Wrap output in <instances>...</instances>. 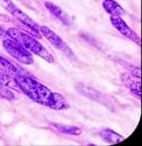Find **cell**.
<instances>
[{"label":"cell","instance_id":"obj_1","mask_svg":"<svg viewBox=\"0 0 142 146\" xmlns=\"http://www.w3.org/2000/svg\"><path fill=\"white\" fill-rule=\"evenodd\" d=\"M15 78L20 86L21 92L25 94L33 102L56 110L68 108V104L62 94L51 92L46 86L36 80L22 74L17 75Z\"/></svg>","mask_w":142,"mask_h":146},{"label":"cell","instance_id":"obj_2","mask_svg":"<svg viewBox=\"0 0 142 146\" xmlns=\"http://www.w3.org/2000/svg\"><path fill=\"white\" fill-rule=\"evenodd\" d=\"M6 35H8L9 38L14 40L15 42L19 43L23 48L29 51L31 54L40 57L44 61L50 64L54 62L52 54L38 40H36L35 37L31 36L27 33H24L23 31H20L16 28H9L6 31Z\"/></svg>","mask_w":142,"mask_h":146},{"label":"cell","instance_id":"obj_3","mask_svg":"<svg viewBox=\"0 0 142 146\" xmlns=\"http://www.w3.org/2000/svg\"><path fill=\"white\" fill-rule=\"evenodd\" d=\"M2 45L6 52L15 60H17L19 63L24 65H32L34 63L32 54L25 48H23L19 43L15 42L12 39H5L2 42Z\"/></svg>","mask_w":142,"mask_h":146},{"label":"cell","instance_id":"obj_4","mask_svg":"<svg viewBox=\"0 0 142 146\" xmlns=\"http://www.w3.org/2000/svg\"><path fill=\"white\" fill-rule=\"evenodd\" d=\"M0 4L3 6V8L6 11H8L12 16H14L20 23L24 24V25L30 26V27L34 28V29L40 30V27L37 25L36 22L33 21V19H31L21 9H19L11 0H0Z\"/></svg>","mask_w":142,"mask_h":146},{"label":"cell","instance_id":"obj_5","mask_svg":"<svg viewBox=\"0 0 142 146\" xmlns=\"http://www.w3.org/2000/svg\"><path fill=\"white\" fill-rule=\"evenodd\" d=\"M110 22L112 26L115 28L121 35L126 37L127 39L133 41L136 44L140 45V38L128 25L126 22L120 17V16H110Z\"/></svg>","mask_w":142,"mask_h":146},{"label":"cell","instance_id":"obj_6","mask_svg":"<svg viewBox=\"0 0 142 146\" xmlns=\"http://www.w3.org/2000/svg\"><path fill=\"white\" fill-rule=\"evenodd\" d=\"M40 33L42 36H44L49 42L51 43L54 48H56L57 50H60L62 52H70L67 44L62 40L60 36L56 34L54 31H52L51 29H49L46 26H41L40 27Z\"/></svg>","mask_w":142,"mask_h":146},{"label":"cell","instance_id":"obj_7","mask_svg":"<svg viewBox=\"0 0 142 146\" xmlns=\"http://www.w3.org/2000/svg\"><path fill=\"white\" fill-rule=\"evenodd\" d=\"M121 81L124 84V86L131 92V94H134L136 98H141V84L140 79L132 76L128 72H124L121 75Z\"/></svg>","mask_w":142,"mask_h":146},{"label":"cell","instance_id":"obj_8","mask_svg":"<svg viewBox=\"0 0 142 146\" xmlns=\"http://www.w3.org/2000/svg\"><path fill=\"white\" fill-rule=\"evenodd\" d=\"M44 5H45V7L47 8V10H48L54 17H56L57 19L60 20L64 25H70L69 16L67 15L66 12H65L64 10L61 9L59 6L55 5V4H53L52 2H48V1L45 2Z\"/></svg>","mask_w":142,"mask_h":146},{"label":"cell","instance_id":"obj_9","mask_svg":"<svg viewBox=\"0 0 142 146\" xmlns=\"http://www.w3.org/2000/svg\"><path fill=\"white\" fill-rule=\"evenodd\" d=\"M102 7L110 16H121L125 13L124 8L115 0H103Z\"/></svg>","mask_w":142,"mask_h":146},{"label":"cell","instance_id":"obj_10","mask_svg":"<svg viewBox=\"0 0 142 146\" xmlns=\"http://www.w3.org/2000/svg\"><path fill=\"white\" fill-rule=\"evenodd\" d=\"M99 136L103 141H105L108 144H116L123 140V137L119 133L115 132L114 130L110 128H103L99 131Z\"/></svg>","mask_w":142,"mask_h":146},{"label":"cell","instance_id":"obj_11","mask_svg":"<svg viewBox=\"0 0 142 146\" xmlns=\"http://www.w3.org/2000/svg\"><path fill=\"white\" fill-rule=\"evenodd\" d=\"M76 90L79 94H83L86 98H89L93 100H98L100 102L102 98V94L93 88L88 87V86L84 85V84H77L76 85Z\"/></svg>","mask_w":142,"mask_h":146},{"label":"cell","instance_id":"obj_12","mask_svg":"<svg viewBox=\"0 0 142 146\" xmlns=\"http://www.w3.org/2000/svg\"><path fill=\"white\" fill-rule=\"evenodd\" d=\"M0 85L2 87L12 88V90L21 92V88H20V86L18 84L16 78L13 77V76L8 75V74L2 73V72H0Z\"/></svg>","mask_w":142,"mask_h":146},{"label":"cell","instance_id":"obj_13","mask_svg":"<svg viewBox=\"0 0 142 146\" xmlns=\"http://www.w3.org/2000/svg\"><path fill=\"white\" fill-rule=\"evenodd\" d=\"M0 72L13 76V77H16L17 75L21 74L19 72V69L14 64H12L11 62L3 58L2 56H0Z\"/></svg>","mask_w":142,"mask_h":146},{"label":"cell","instance_id":"obj_14","mask_svg":"<svg viewBox=\"0 0 142 146\" xmlns=\"http://www.w3.org/2000/svg\"><path fill=\"white\" fill-rule=\"evenodd\" d=\"M53 127L61 133L69 135H74V136H78L82 133V130L77 126H73V125H67V124H61V123H52Z\"/></svg>","mask_w":142,"mask_h":146},{"label":"cell","instance_id":"obj_15","mask_svg":"<svg viewBox=\"0 0 142 146\" xmlns=\"http://www.w3.org/2000/svg\"><path fill=\"white\" fill-rule=\"evenodd\" d=\"M0 96L6 98V100H13L14 98L13 94L10 92L9 88H2V86L0 87Z\"/></svg>","mask_w":142,"mask_h":146},{"label":"cell","instance_id":"obj_16","mask_svg":"<svg viewBox=\"0 0 142 146\" xmlns=\"http://www.w3.org/2000/svg\"><path fill=\"white\" fill-rule=\"evenodd\" d=\"M125 67H126L127 70H128V73H130L132 76L140 79V69H139V68L135 67V66H133V65H130V64L126 65Z\"/></svg>","mask_w":142,"mask_h":146},{"label":"cell","instance_id":"obj_17","mask_svg":"<svg viewBox=\"0 0 142 146\" xmlns=\"http://www.w3.org/2000/svg\"><path fill=\"white\" fill-rule=\"evenodd\" d=\"M6 35V31L3 29L2 27H0V37H3Z\"/></svg>","mask_w":142,"mask_h":146}]
</instances>
